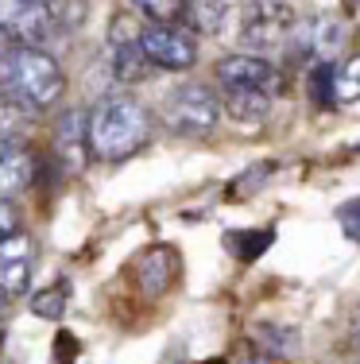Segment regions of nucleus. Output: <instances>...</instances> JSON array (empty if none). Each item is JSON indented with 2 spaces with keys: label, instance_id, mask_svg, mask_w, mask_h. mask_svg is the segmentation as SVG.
<instances>
[{
  "label": "nucleus",
  "instance_id": "29",
  "mask_svg": "<svg viewBox=\"0 0 360 364\" xmlns=\"http://www.w3.org/2000/svg\"><path fill=\"white\" fill-rule=\"evenodd\" d=\"M353 151H356V155H360V144H356V147H353Z\"/></svg>",
  "mask_w": 360,
  "mask_h": 364
},
{
  "label": "nucleus",
  "instance_id": "14",
  "mask_svg": "<svg viewBox=\"0 0 360 364\" xmlns=\"http://www.w3.org/2000/svg\"><path fill=\"white\" fill-rule=\"evenodd\" d=\"M248 341H252V349L263 353L268 360L298 357V333L290 326H279V322H256L248 329Z\"/></svg>",
  "mask_w": 360,
  "mask_h": 364
},
{
  "label": "nucleus",
  "instance_id": "13",
  "mask_svg": "<svg viewBox=\"0 0 360 364\" xmlns=\"http://www.w3.org/2000/svg\"><path fill=\"white\" fill-rule=\"evenodd\" d=\"M31 182H36V151L23 140H0V202H12Z\"/></svg>",
  "mask_w": 360,
  "mask_h": 364
},
{
  "label": "nucleus",
  "instance_id": "4",
  "mask_svg": "<svg viewBox=\"0 0 360 364\" xmlns=\"http://www.w3.org/2000/svg\"><path fill=\"white\" fill-rule=\"evenodd\" d=\"M221 120V97L209 90L205 82H186L175 85L163 101V124L175 136H190V140H202L217 128Z\"/></svg>",
  "mask_w": 360,
  "mask_h": 364
},
{
  "label": "nucleus",
  "instance_id": "15",
  "mask_svg": "<svg viewBox=\"0 0 360 364\" xmlns=\"http://www.w3.org/2000/svg\"><path fill=\"white\" fill-rule=\"evenodd\" d=\"M271 105H276V97L263 90H225L221 93V112H229L236 124H260V120H268Z\"/></svg>",
  "mask_w": 360,
  "mask_h": 364
},
{
  "label": "nucleus",
  "instance_id": "16",
  "mask_svg": "<svg viewBox=\"0 0 360 364\" xmlns=\"http://www.w3.org/2000/svg\"><path fill=\"white\" fill-rule=\"evenodd\" d=\"M221 23H225V4H213V0H190L182 16V28H190L194 36H217Z\"/></svg>",
  "mask_w": 360,
  "mask_h": 364
},
{
  "label": "nucleus",
  "instance_id": "22",
  "mask_svg": "<svg viewBox=\"0 0 360 364\" xmlns=\"http://www.w3.org/2000/svg\"><path fill=\"white\" fill-rule=\"evenodd\" d=\"M329 77H333V66H314L310 82H306V90H310V97H314V105H318V109H333V85H329Z\"/></svg>",
  "mask_w": 360,
  "mask_h": 364
},
{
  "label": "nucleus",
  "instance_id": "25",
  "mask_svg": "<svg viewBox=\"0 0 360 364\" xmlns=\"http://www.w3.org/2000/svg\"><path fill=\"white\" fill-rule=\"evenodd\" d=\"M16 232H20V213L12 202H0V240L16 237Z\"/></svg>",
  "mask_w": 360,
  "mask_h": 364
},
{
  "label": "nucleus",
  "instance_id": "6",
  "mask_svg": "<svg viewBox=\"0 0 360 364\" xmlns=\"http://www.w3.org/2000/svg\"><path fill=\"white\" fill-rule=\"evenodd\" d=\"M290 39H298V55L310 58L314 66H333L349 50V43H353L356 36H353L349 16L318 12V16H310L302 28H295V36H290Z\"/></svg>",
  "mask_w": 360,
  "mask_h": 364
},
{
  "label": "nucleus",
  "instance_id": "20",
  "mask_svg": "<svg viewBox=\"0 0 360 364\" xmlns=\"http://www.w3.org/2000/svg\"><path fill=\"white\" fill-rule=\"evenodd\" d=\"M136 12H143L148 23H182L190 0H128Z\"/></svg>",
  "mask_w": 360,
  "mask_h": 364
},
{
  "label": "nucleus",
  "instance_id": "31",
  "mask_svg": "<svg viewBox=\"0 0 360 364\" xmlns=\"http://www.w3.org/2000/svg\"><path fill=\"white\" fill-rule=\"evenodd\" d=\"M356 364H360V360H356Z\"/></svg>",
  "mask_w": 360,
  "mask_h": 364
},
{
  "label": "nucleus",
  "instance_id": "9",
  "mask_svg": "<svg viewBox=\"0 0 360 364\" xmlns=\"http://www.w3.org/2000/svg\"><path fill=\"white\" fill-rule=\"evenodd\" d=\"M217 82L225 85V90H263V93L276 97L283 90V70L271 58L236 50V55L217 58Z\"/></svg>",
  "mask_w": 360,
  "mask_h": 364
},
{
  "label": "nucleus",
  "instance_id": "21",
  "mask_svg": "<svg viewBox=\"0 0 360 364\" xmlns=\"http://www.w3.org/2000/svg\"><path fill=\"white\" fill-rule=\"evenodd\" d=\"M271 175H276V163H252L248 171H240V175L229 182V198L240 202V198L256 194V190H263V182H268Z\"/></svg>",
  "mask_w": 360,
  "mask_h": 364
},
{
  "label": "nucleus",
  "instance_id": "30",
  "mask_svg": "<svg viewBox=\"0 0 360 364\" xmlns=\"http://www.w3.org/2000/svg\"><path fill=\"white\" fill-rule=\"evenodd\" d=\"M0 310H4V299H0Z\"/></svg>",
  "mask_w": 360,
  "mask_h": 364
},
{
  "label": "nucleus",
  "instance_id": "2",
  "mask_svg": "<svg viewBox=\"0 0 360 364\" xmlns=\"http://www.w3.org/2000/svg\"><path fill=\"white\" fill-rule=\"evenodd\" d=\"M156 120L132 93H113L89 112V151L105 163H124L151 144Z\"/></svg>",
  "mask_w": 360,
  "mask_h": 364
},
{
  "label": "nucleus",
  "instance_id": "7",
  "mask_svg": "<svg viewBox=\"0 0 360 364\" xmlns=\"http://www.w3.org/2000/svg\"><path fill=\"white\" fill-rule=\"evenodd\" d=\"M58 28L55 0H0V31L16 47H43Z\"/></svg>",
  "mask_w": 360,
  "mask_h": 364
},
{
  "label": "nucleus",
  "instance_id": "28",
  "mask_svg": "<svg viewBox=\"0 0 360 364\" xmlns=\"http://www.w3.org/2000/svg\"><path fill=\"white\" fill-rule=\"evenodd\" d=\"M8 47H12V43H8V36H4V31H0V55H4Z\"/></svg>",
  "mask_w": 360,
  "mask_h": 364
},
{
  "label": "nucleus",
  "instance_id": "12",
  "mask_svg": "<svg viewBox=\"0 0 360 364\" xmlns=\"http://www.w3.org/2000/svg\"><path fill=\"white\" fill-rule=\"evenodd\" d=\"M178 252L170 245H156V248H143L140 256H136V283H140V291L148 294V299H159V294H167L175 287L178 279Z\"/></svg>",
  "mask_w": 360,
  "mask_h": 364
},
{
  "label": "nucleus",
  "instance_id": "1",
  "mask_svg": "<svg viewBox=\"0 0 360 364\" xmlns=\"http://www.w3.org/2000/svg\"><path fill=\"white\" fill-rule=\"evenodd\" d=\"M66 74L58 58L43 47H8L0 55V101L20 117H36L62 101Z\"/></svg>",
  "mask_w": 360,
  "mask_h": 364
},
{
  "label": "nucleus",
  "instance_id": "3",
  "mask_svg": "<svg viewBox=\"0 0 360 364\" xmlns=\"http://www.w3.org/2000/svg\"><path fill=\"white\" fill-rule=\"evenodd\" d=\"M298 16L287 0H248L240 8V28L236 39L244 47V55H268V50H279L283 43L295 36Z\"/></svg>",
  "mask_w": 360,
  "mask_h": 364
},
{
  "label": "nucleus",
  "instance_id": "18",
  "mask_svg": "<svg viewBox=\"0 0 360 364\" xmlns=\"http://www.w3.org/2000/svg\"><path fill=\"white\" fill-rule=\"evenodd\" d=\"M333 105H356L360 101V55H349L341 66H333Z\"/></svg>",
  "mask_w": 360,
  "mask_h": 364
},
{
  "label": "nucleus",
  "instance_id": "11",
  "mask_svg": "<svg viewBox=\"0 0 360 364\" xmlns=\"http://www.w3.org/2000/svg\"><path fill=\"white\" fill-rule=\"evenodd\" d=\"M36 275V240L28 232L0 240V299H20Z\"/></svg>",
  "mask_w": 360,
  "mask_h": 364
},
{
  "label": "nucleus",
  "instance_id": "23",
  "mask_svg": "<svg viewBox=\"0 0 360 364\" xmlns=\"http://www.w3.org/2000/svg\"><path fill=\"white\" fill-rule=\"evenodd\" d=\"M337 221H341V229H345L349 240H360V198H349V202L341 205Z\"/></svg>",
  "mask_w": 360,
  "mask_h": 364
},
{
  "label": "nucleus",
  "instance_id": "27",
  "mask_svg": "<svg viewBox=\"0 0 360 364\" xmlns=\"http://www.w3.org/2000/svg\"><path fill=\"white\" fill-rule=\"evenodd\" d=\"M349 4V23H353V36L360 39V0H345Z\"/></svg>",
  "mask_w": 360,
  "mask_h": 364
},
{
  "label": "nucleus",
  "instance_id": "10",
  "mask_svg": "<svg viewBox=\"0 0 360 364\" xmlns=\"http://www.w3.org/2000/svg\"><path fill=\"white\" fill-rule=\"evenodd\" d=\"M89 112L85 109H66L55 124V163L62 175H82L89 167Z\"/></svg>",
  "mask_w": 360,
  "mask_h": 364
},
{
  "label": "nucleus",
  "instance_id": "8",
  "mask_svg": "<svg viewBox=\"0 0 360 364\" xmlns=\"http://www.w3.org/2000/svg\"><path fill=\"white\" fill-rule=\"evenodd\" d=\"M105 58H109V74H113L116 85H136V82L148 77L151 66L140 50V28L132 23V16H113Z\"/></svg>",
  "mask_w": 360,
  "mask_h": 364
},
{
  "label": "nucleus",
  "instance_id": "19",
  "mask_svg": "<svg viewBox=\"0 0 360 364\" xmlns=\"http://www.w3.org/2000/svg\"><path fill=\"white\" fill-rule=\"evenodd\" d=\"M66 306H70V283L66 279H58V283H50V287L31 294V314L47 318V322H62Z\"/></svg>",
  "mask_w": 360,
  "mask_h": 364
},
{
  "label": "nucleus",
  "instance_id": "5",
  "mask_svg": "<svg viewBox=\"0 0 360 364\" xmlns=\"http://www.w3.org/2000/svg\"><path fill=\"white\" fill-rule=\"evenodd\" d=\"M140 50L148 58V66L167 74H182L198 63V36L182 23H143Z\"/></svg>",
  "mask_w": 360,
  "mask_h": 364
},
{
  "label": "nucleus",
  "instance_id": "26",
  "mask_svg": "<svg viewBox=\"0 0 360 364\" xmlns=\"http://www.w3.org/2000/svg\"><path fill=\"white\" fill-rule=\"evenodd\" d=\"M349 345L360 349V302L353 306V314H349Z\"/></svg>",
  "mask_w": 360,
  "mask_h": 364
},
{
  "label": "nucleus",
  "instance_id": "24",
  "mask_svg": "<svg viewBox=\"0 0 360 364\" xmlns=\"http://www.w3.org/2000/svg\"><path fill=\"white\" fill-rule=\"evenodd\" d=\"M78 360V337L70 329H58L55 333V364H74Z\"/></svg>",
  "mask_w": 360,
  "mask_h": 364
},
{
  "label": "nucleus",
  "instance_id": "17",
  "mask_svg": "<svg viewBox=\"0 0 360 364\" xmlns=\"http://www.w3.org/2000/svg\"><path fill=\"white\" fill-rule=\"evenodd\" d=\"M271 240H276V232H271V229H236V232H229V237H225V248L236 259L252 264V259H260L271 248Z\"/></svg>",
  "mask_w": 360,
  "mask_h": 364
}]
</instances>
